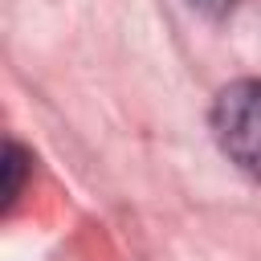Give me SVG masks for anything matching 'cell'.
Listing matches in <instances>:
<instances>
[{"label":"cell","mask_w":261,"mask_h":261,"mask_svg":"<svg viewBox=\"0 0 261 261\" xmlns=\"http://www.w3.org/2000/svg\"><path fill=\"white\" fill-rule=\"evenodd\" d=\"M212 130L220 151L261 184V82L245 77L216 94L212 102Z\"/></svg>","instance_id":"cell-1"},{"label":"cell","mask_w":261,"mask_h":261,"mask_svg":"<svg viewBox=\"0 0 261 261\" xmlns=\"http://www.w3.org/2000/svg\"><path fill=\"white\" fill-rule=\"evenodd\" d=\"M192 8H200V12H208V16H224L228 8H237V0H188Z\"/></svg>","instance_id":"cell-2"}]
</instances>
